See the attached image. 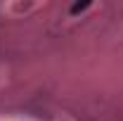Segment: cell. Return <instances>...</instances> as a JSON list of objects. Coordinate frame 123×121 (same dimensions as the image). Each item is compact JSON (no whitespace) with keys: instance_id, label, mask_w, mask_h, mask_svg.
<instances>
[{"instance_id":"cell-1","label":"cell","mask_w":123,"mask_h":121,"mask_svg":"<svg viewBox=\"0 0 123 121\" xmlns=\"http://www.w3.org/2000/svg\"><path fill=\"white\" fill-rule=\"evenodd\" d=\"M88 7H90L88 0H83V2H74V5H71V14H78V12H83V10H88Z\"/></svg>"}]
</instances>
